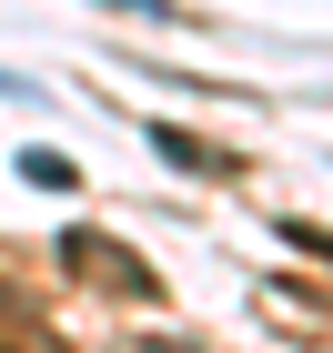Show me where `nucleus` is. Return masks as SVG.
I'll return each instance as SVG.
<instances>
[{"mask_svg":"<svg viewBox=\"0 0 333 353\" xmlns=\"http://www.w3.org/2000/svg\"><path fill=\"white\" fill-rule=\"evenodd\" d=\"M111 10H132V21H172V0H111Z\"/></svg>","mask_w":333,"mask_h":353,"instance_id":"6","label":"nucleus"},{"mask_svg":"<svg viewBox=\"0 0 333 353\" xmlns=\"http://www.w3.org/2000/svg\"><path fill=\"white\" fill-rule=\"evenodd\" d=\"M152 152H162L172 172H232V162H222V152H212L202 132H172V121H152Z\"/></svg>","mask_w":333,"mask_h":353,"instance_id":"2","label":"nucleus"},{"mask_svg":"<svg viewBox=\"0 0 333 353\" xmlns=\"http://www.w3.org/2000/svg\"><path fill=\"white\" fill-rule=\"evenodd\" d=\"M21 182H41V192H71V182H81V172L61 162V152H21Z\"/></svg>","mask_w":333,"mask_h":353,"instance_id":"3","label":"nucleus"},{"mask_svg":"<svg viewBox=\"0 0 333 353\" xmlns=\"http://www.w3.org/2000/svg\"><path fill=\"white\" fill-rule=\"evenodd\" d=\"M283 243H293V252H313V263H333V232H323V222H283Z\"/></svg>","mask_w":333,"mask_h":353,"instance_id":"5","label":"nucleus"},{"mask_svg":"<svg viewBox=\"0 0 333 353\" xmlns=\"http://www.w3.org/2000/svg\"><path fill=\"white\" fill-rule=\"evenodd\" d=\"M61 252H71V263H81V283H101V293H141V303L162 293V283L141 272V252H121V243H101V232H71V243H61Z\"/></svg>","mask_w":333,"mask_h":353,"instance_id":"1","label":"nucleus"},{"mask_svg":"<svg viewBox=\"0 0 333 353\" xmlns=\"http://www.w3.org/2000/svg\"><path fill=\"white\" fill-rule=\"evenodd\" d=\"M30 333H41V323H30V303L0 283V343H30Z\"/></svg>","mask_w":333,"mask_h":353,"instance_id":"4","label":"nucleus"}]
</instances>
